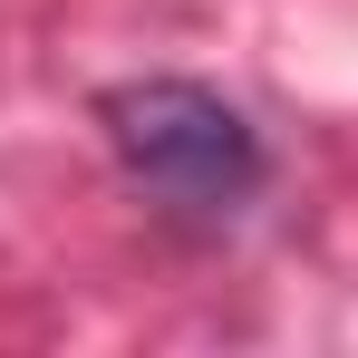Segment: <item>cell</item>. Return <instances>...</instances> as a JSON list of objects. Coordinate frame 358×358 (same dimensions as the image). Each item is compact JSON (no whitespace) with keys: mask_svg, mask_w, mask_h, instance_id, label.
Returning a JSON list of instances; mask_svg holds the SVG:
<instances>
[{"mask_svg":"<svg viewBox=\"0 0 358 358\" xmlns=\"http://www.w3.org/2000/svg\"><path fill=\"white\" fill-rule=\"evenodd\" d=\"M97 126L117 145V165L145 194L165 203H194V213H223L262 184V136L233 97L194 87V78H126L97 97Z\"/></svg>","mask_w":358,"mask_h":358,"instance_id":"1","label":"cell"}]
</instances>
